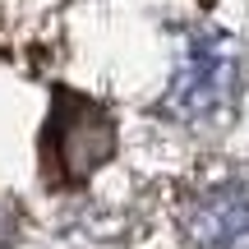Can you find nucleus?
<instances>
[{
	"label": "nucleus",
	"instance_id": "f257e3e1",
	"mask_svg": "<svg viewBox=\"0 0 249 249\" xmlns=\"http://www.w3.org/2000/svg\"><path fill=\"white\" fill-rule=\"evenodd\" d=\"M235 97H240V60L226 33H194L185 46L176 79L166 88V111L171 120L194 124V129H217L231 120Z\"/></svg>",
	"mask_w": 249,
	"mask_h": 249
},
{
	"label": "nucleus",
	"instance_id": "f03ea898",
	"mask_svg": "<svg viewBox=\"0 0 249 249\" xmlns=\"http://www.w3.org/2000/svg\"><path fill=\"white\" fill-rule=\"evenodd\" d=\"M51 148H55V161H60V176L70 185H83L102 161L111 157L116 148V124L102 107L83 97H60L55 107V120H51Z\"/></svg>",
	"mask_w": 249,
	"mask_h": 249
},
{
	"label": "nucleus",
	"instance_id": "7ed1b4c3",
	"mask_svg": "<svg viewBox=\"0 0 249 249\" xmlns=\"http://www.w3.org/2000/svg\"><path fill=\"white\" fill-rule=\"evenodd\" d=\"M185 235L194 249H249V189L213 185L185 208Z\"/></svg>",
	"mask_w": 249,
	"mask_h": 249
}]
</instances>
